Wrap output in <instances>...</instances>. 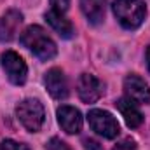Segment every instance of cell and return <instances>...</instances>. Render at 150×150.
I'll return each mask as SVG.
<instances>
[{
  "instance_id": "cell-18",
  "label": "cell",
  "mask_w": 150,
  "mask_h": 150,
  "mask_svg": "<svg viewBox=\"0 0 150 150\" xmlns=\"http://www.w3.org/2000/svg\"><path fill=\"white\" fill-rule=\"evenodd\" d=\"M84 147H86V150H103V147H101L98 142H94V140H91V138L84 140Z\"/></svg>"
},
{
  "instance_id": "cell-13",
  "label": "cell",
  "mask_w": 150,
  "mask_h": 150,
  "mask_svg": "<svg viewBox=\"0 0 150 150\" xmlns=\"http://www.w3.org/2000/svg\"><path fill=\"white\" fill-rule=\"evenodd\" d=\"M45 19H47V23L61 35V37L68 38L72 37V33H74V26H72V23L61 14V12H56V11H49L47 14H45Z\"/></svg>"
},
{
  "instance_id": "cell-9",
  "label": "cell",
  "mask_w": 150,
  "mask_h": 150,
  "mask_svg": "<svg viewBox=\"0 0 150 150\" xmlns=\"http://www.w3.org/2000/svg\"><path fill=\"white\" fill-rule=\"evenodd\" d=\"M45 87L49 94L56 100H65L68 96V84H67L65 74L59 68H51L45 74Z\"/></svg>"
},
{
  "instance_id": "cell-16",
  "label": "cell",
  "mask_w": 150,
  "mask_h": 150,
  "mask_svg": "<svg viewBox=\"0 0 150 150\" xmlns=\"http://www.w3.org/2000/svg\"><path fill=\"white\" fill-rule=\"evenodd\" d=\"M47 149L49 150H72L65 142H61L59 138H51V142L47 143Z\"/></svg>"
},
{
  "instance_id": "cell-6",
  "label": "cell",
  "mask_w": 150,
  "mask_h": 150,
  "mask_svg": "<svg viewBox=\"0 0 150 150\" xmlns=\"http://www.w3.org/2000/svg\"><path fill=\"white\" fill-rule=\"evenodd\" d=\"M124 93L127 100L136 105H145L150 101V87L149 84L136 74H131L124 79Z\"/></svg>"
},
{
  "instance_id": "cell-2",
  "label": "cell",
  "mask_w": 150,
  "mask_h": 150,
  "mask_svg": "<svg viewBox=\"0 0 150 150\" xmlns=\"http://www.w3.org/2000/svg\"><path fill=\"white\" fill-rule=\"evenodd\" d=\"M113 14L127 30H136L147 14L143 0H113Z\"/></svg>"
},
{
  "instance_id": "cell-10",
  "label": "cell",
  "mask_w": 150,
  "mask_h": 150,
  "mask_svg": "<svg viewBox=\"0 0 150 150\" xmlns=\"http://www.w3.org/2000/svg\"><path fill=\"white\" fill-rule=\"evenodd\" d=\"M21 21H23L21 12L14 11V9L7 11L2 16V19H0V40L2 42H11L12 38L16 37Z\"/></svg>"
},
{
  "instance_id": "cell-4",
  "label": "cell",
  "mask_w": 150,
  "mask_h": 150,
  "mask_svg": "<svg viewBox=\"0 0 150 150\" xmlns=\"http://www.w3.org/2000/svg\"><path fill=\"white\" fill-rule=\"evenodd\" d=\"M87 120H89L91 129L94 133H98L100 136L107 138V140H113L120 133V126L110 112L94 108V110H91L87 113Z\"/></svg>"
},
{
  "instance_id": "cell-11",
  "label": "cell",
  "mask_w": 150,
  "mask_h": 150,
  "mask_svg": "<svg viewBox=\"0 0 150 150\" xmlns=\"http://www.w3.org/2000/svg\"><path fill=\"white\" fill-rule=\"evenodd\" d=\"M115 105H117L119 112L122 113V117H124V120H126V124H127L129 127H140V126H142L143 115L138 110L136 103H133V101L127 100V98H120V100H117Z\"/></svg>"
},
{
  "instance_id": "cell-17",
  "label": "cell",
  "mask_w": 150,
  "mask_h": 150,
  "mask_svg": "<svg viewBox=\"0 0 150 150\" xmlns=\"http://www.w3.org/2000/svg\"><path fill=\"white\" fill-rule=\"evenodd\" d=\"M113 150H138V149H136V143L127 138V140H122L120 143H117L113 147Z\"/></svg>"
},
{
  "instance_id": "cell-8",
  "label": "cell",
  "mask_w": 150,
  "mask_h": 150,
  "mask_svg": "<svg viewBox=\"0 0 150 150\" xmlns=\"http://www.w3.org/2000/svg\"><path fill=\"white\" fill-rule=\"evenodd\" d=\"M58 122L63 127L65 133L68 134H77L82 129V115L74 107H59L58 108Z\"/></svg>"
},
{
  "instance_id": "cell-12",
  "label": "cell",
  "mask_w": 150,
  "mask_h": 150,
  "mask_svg": "<svg viewBox=\"0 0 150 150\" xmlns=\"http://www.w3.org/2000/svg\"><path fill=\"white\" fill-rule=\"evenodd\" d=\"M80 9L93 25H98L105 18L107 0H80Z\"/></svg>"
},
{
  "instance_id": "cell-19",
  "label": "cell",
  "mask_w": 150,
  "mask_h": 150,
  "mask_svg": "<svg viewBox=\"0 0 150 150\" xmlns=\"http://www.w3.org/2000/svg\"><path fill=\"white\" fill-rule=\"evenodd\" d=\"M147 67H149V72H150V45L147 49Z\"/></svg>"
},
{
  "instance_id": "cell-1",
  "label": "cell",
  "mask_w": 150,
  "mask_h": 150,
  "mask_svg": "<svg viewBox=\"0 0 150 150\" xmlns=\"http://www.w3.org/2000/svg\"><path fill=\"white\" fill-rule=\"evenodd\" d=\"M19 42L28 51H32L37 58L44 59V61H47V59H51V58L56 56V44L52 42V38L45 33V30L37 26V25L28 26L21 33Z\"/></svg>"
},
{
  "instance_id": "cell-15",
  "label": "cell",
  "mask_w": 150,
  "mask_h": 150,
  "mask_svg": "<svg viewBox=\"0 0 150 150\" xmlns=\"http://www.w3.org/2000/svg\"><path fill=\"white\" fill-rule=\"evenodd\" d=\"M51 5H52V11L56 12H67L68 7H70V0H51Z\"/></svg>"
},
{
  "instance_id": "cell-3",
  "label": "cell",
  "mask_w": 150,
  "mask_h": 150,
  "mask_svg": "<svg viewBox=\"0 0 150 150\" xmlns=\"http://www.w3.org/2000/svg\"><path fill=\"white\" fill-rule=\"evenodd\" d=\"M16 115L21 120V124L32 133H35L42 127L44 119H45L44 107H42V103L38 100H25V101H21L18 105V108H16Z\"/></svg>"
},
{
  "instance_id": "cell-7",
  "label": "cell",
  "mask_w": 150,
  "mask_h": 150,
  "mask_svg": "<svg viewBox=\"0 0 150 150\" xmlns=\"http://www.w3.org/2000/svg\"><path fill=\"white\" fill-rule=\"evenodd\" d=\"M77 93L84 103H94L103 94V84L91 74H82L77 80Z\"/></svg>"
},
{
  "instance_id": "cell-14",
  "label": "cell",
  "mask_w": 150,
  "mask_h": 150,
  "mask_svg": "<svg viewBox=\"0 0 150 150\" xmlns=\"http://www.w3.org/2000/svg\"><path fill=\"white\" fill-rule=\"evenodd\" d=\"M0 150H30L25 143H18L14 140H4L0 142Z\"/></svg>"
},
{
  "instance_id": "cell-5",
  "label": "cell",
  "mask_w": 150,
  "mask_h": 150,
  "mask_svg": "<svg viewBox=\"0 0 150 150\" xmlns=\"http://www.w3.org/2000/svg\"><path fill=\"white\" fill-rule=\"evenodd\" d=\"M2 67H4L5 75L9 77V80L12 84H16V86L25 84L28 68H26V63L23 61V58L18 52H14V51L4 52L2 54Z\"/></svg>"
}]
</instances>
